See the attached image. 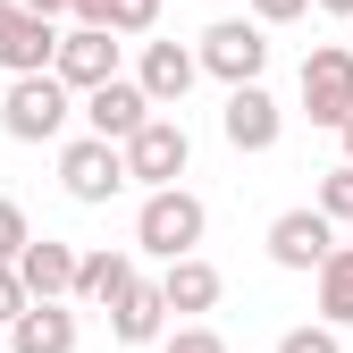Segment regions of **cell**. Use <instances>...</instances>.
<instances>
[{"instance_id": "26", "label": "cell", "mask_w": 353, "mask_h": 353, "mask_svg": "<svg viewBox=\"0 0 353 353\" xmlns=\"http://www.w3.org/2000/svg\"><path fill=\"white\" fill-rule=\"evenodd\" d=\"M17 9H26V17H59V9L76 17V0H17Z\"/></svg>"}, {"instance_id": "25", "label": "cell", "mask_w": 353, "mask_h": 353, "mask_svg": "<svg viewBox=\"0 0 353 353\" xmlns=\"http://www.w3.org/2000/svg\"><path fill=\"white\" fill-rule=\"evenodd\" d=\"M312 0H252V26H294Z\"/></svg>"}, {"instance_id": "13", "label": "cell", "mask_w": 353, "mask_h": 353, "mask_svg": "<svg viewBox=\"0 0 353 353\" xmlns=\"http://www.w3.org/2000/svg\"><path fill=\"white\" fill-rule=\"evenodd\" d=\"M194 76H202V51H185V42H143L135 84L152 93V110H176V101L194 93Z\"/></svg>"}, {"instance_id": "17", "label": "cell", "mask_w": 353, "mask_h": 353, "mask_svg": "<svg viewBox=\"0 0 353 353\" xmlns=\"http://www.w3.org/2000/svg\"><path fill=\"white\" fill-rule=\"evenodd\" d=\"M160 294H168V312H210V303H219V270H210L202 252H194V261H168Z\"/></svg>"}, {"instance_id": "20", "label": "cell", "mask_w": 353, "mask_h": 353, "mask_svg": "<svg viewBox=\"0 0 353 353\" xmlns=\"http://www.w3.org/2000/svg\"><path fill=\"white\" fill-rule=\"evenodd\" d=\"M320 210L336 219V228H345V219H353V160H336V168L320 176Z\"/></svg>"}, {"instance_id": "11", "label": "cell", "mask_w": 353, "mask_h": 353, "mask_svg": "<svg viewBox=\"0 0 353 353\" xmlns=\"http://www.w3.org/2000/svg\"><path fill=\"white\" fill-rule=\"evenodd\" d=\"M219 135H228L236 152H278V135H286V110L261 93V84H244V93H228V110H219Z\"/></svg>"}, {"instance_id": "22", "label": "cell", "mask_w": 353, "mask_h": 353, "mask_svg": "<svg viewBox=\"0 0 353 353\" xmlns=\"http://www.w3.org/2000/svg\"><path fill=\"white\" fill-rule=\"evenodd\" d=\"M26 312H34V294H26V278H17V270H0V336H9V328H17Z\"/></svg>"}, {"instance_id": "7", "label": "cell", "mask_w": 353, "mask_h": 353, "mask_svg": "<svg viewBox=\"0 0 353 353\" xmlns=\"http://www.w3.org/2000/svg\"><path fill=\"white\" fill-rule=\"evenodd\" d=\"M185 160H194V135H185V118H152L135 143H126V176H135V185H152V194H168L176 176H185Z\"/></svg>"}, {"instance_id": "1", "label": "cell", "mask_w": 353, "mask_h": 353, "mask_svg": "<svg viewBox=\"0 0 353 353\" xmlns=\"http://www.w3.org/2000/svg\"><path fill=\"white\" fill-rule=\"evenodd\" d=\"M202 228H210L202 194H185V185H168V194H143V210H135V252H152V261H194Z\"/></svg>"}, {"instance_id": "15", "label": "cell", "mask_w": 353, "mask_h": 353, "mask_svg": "<svg viewBox=\"0 0 353 353\" xmlns=\"http://www.w3.org/2000/svg\"><path fill=\"white\" fill-rule=\"evenodd\" d=\"M9 353H76V312L68 303H34L9 328Z\"/></svg>"}, {"instance_id": "14", "label": "cell", "mask_w": 353, "mask_h": 353, "mask_svg": "<svg viewBox=\"0 0 353 353\" xmlns=\"http://www.w3.org/2000/svg\"><path fill=\"white\" fill-rule=\"evenodd\" d=\"M135 286H143L135 252H84V270H76V303H93V312H118Z\"/></svg>"}, {"instance_id": "19", "label": "cell", "mask_w": 353, "mask_h": 353, "mask_svg": "<svg viewBox=\"0 0 353 353\" xmlns=\"http://www.w3.org/2000/svg\"><path fill=\"white\" fill-rule=\"evenodd\" d=\"M320 328H353V244H336V261L320 270Z\"/></svg>"}, {"instance_id": "3", "label": "cell", "mask_w": 353, "mask_h": 353, "mask_svg": "<svg viewBox=\"0 0 353 353\" xmlns=\"http://www.w3.org/2000/svg\"><path fill=\"white\" fill-rule=\"evenodd\" d=\"M0 126H9V143H59V126H68V84H59V76H17L9 93H0Z\"/></svg>"}, {"instance_id": "9", "label": "cell", "mask_w": 353, "mask_h": 353, "mask_svg": "<svg viewBox=\"0 0 353 353\" xmlns=\"http://www.w3.org/2000/svg\"><path fill=\"white\" fill-rule=\"evenodd\" d=\"M152 118H160V110H152V93H143L135 76H118V84H101V93H84V126H93L101 143H118V152L135 143Z\"/></svg>"}, {"instance_id": "5", "label": "cell", "mask_w": 353, "mask_h": 353, "mask_svg": "<svg viewBox=\"0 0 353 353\" xmlns=\"http://www.w3.org/2000/svg\"><path fill=\"white\" fill-rule=\"evenodd\" d=\"M303 110H312V126L345 135V118H353V42H320L303 59Z\"/></svg>"}, {"instance_id": "18", "label": "cell", "mask_w": 353, "mask_h": 353, "mask_svg": "<svg viewBox=\"0 0 353 353\" xmlns=\"http://www.w3.org/2000/svg\"><path fill=\"white\" fill-rule=\"evenodd\" d=\"M76 26H101V34H152V26H160V0H76Z\"/></svg>"}, {"instance_id": "10", "label": "cell", "mask_w": 353, "mask_h": 353, "mask_svg": "<svg viewBox=\"0 0 353 353\" xmlns=\"http://www.w3.org/2000/svg\"><path fill=\"white\" fill-rule=\"evenodd\" d=\"M51 76L68 84V93H101V84H118V34H101V26H68Z\"/></svg>"}, {"instance_id": "27", "label": "cell", "mask_w": 353, "mask_h": 353, "mask_svg": "<svg viewBox=\"0 0 353 353\" xmlns=\"http://www.w3.org/2000/svg\"><path fill=\"white\" fill-rule=\"evenodd\" d=\"M312 9H328V17H345V26H353V0H312Z\"/></svg>"}, {"instance_id": "16", "label": "cell", "mask_w": 353, "mask_h": 353, "mask_svg": "<svg viewBox=\"0 0 353 353\" xmlns=\"http://www.w3.org/2000/svg\"><path fill=\"white\" fill-rule=\"evenodd\" d=\"M110 336H118V345H160V336H168V294H160V286H135V294L110 312Z\"/></svg>"}, {"instance_id": "24", "label": "cell", "mask_w": 353, "mask_h": 353, "mask_svg": "<svg viewBox=\"0 0 353 353\" xmlns=\"http://www.w3.org/2000/svg\"><path fill=\"white\" fill-rule=\"evenodd\" d=\"M278 353H345V345H336V328H286Z\"/></svg>"}, {"instance_id": "2", "label": "cell", "mask_w": 353, "mask_h": 353, "mask_svg": "<svg viewBox=\"0 0 353 353\" xmlns=\"http://www.w3.org/2000/svg\"><path fill=\"white\" fill-rule=\"evenodd\" d=\"M194 51H202V76H219L228 93H244V84H261V68H270V34H261L252 17H219Z\"/></svg>"}, {"instance_id": "6", "label": "cell", "mask_w": 353, "mask_h": 353, "mask_svg": "<svg viewBox=\"0 0 353 353\" xmlns=\"http://www.w3.org/2000/svg\"><path fill=\"white\" fill-rule=\"evenodd\" d=\"M270 261H278V270H328V261H336V219L312 202V210H278L270 219Z\"/></svg>"}, {"instance_id": "21", "label": "cell", "mask_w": 353, "mask_h": 353, "mask_svg": "<svg viewBox=\"0 0 353 353\" xmlns=\"http://www.w3.org/2000/svg\"><path fill=\"white\" fill-rule=\"evenodd\" d=\"M34 244V228H26V210L9 202V194H0V270H17V252Z\"/></svg>"}, {"instance_id": "4", "label": "cell", "mask_w": 353, "mask_h": 353, "mask_svg": "<svg viewBox=\"0 0 353 353\" xmlns=\"http://www.w3.org/2000/svg\"><path fill=\"white\" fill-rule=\"evenodd\" d=\"M59 185H68V202L101 210L110 194H126V185H135V176H126V152H118V143H101V135H76V143L59 152Z\"/></svg>"}, {"instance_id": "28", "label": "cell", "mask_w": 353, "mask_h": 353, "mask_svg": "<svg viewBox=\"0 0 353 353\" xmlns=\"http://www.w3.org/2000/svg\"><path fill=\"white\" fill-rule=\"evenodd\" d=\"M345 160H353V118H345Z\"/></svg>"}, {"instance_id": "12", "label": "cell", "mask_w": 353, "mask_h": 353, "mask_svg": "<svg viewBox=\"0 0 353 353\" xmlns=\"http://www.w3.org/2000/svg\"><path fill=\"white\" fill-rule=\"evenodd\" d=\"M76 270H84V252H68L59 236H34L17 252V278H26L34 303H76Z\"/></svg>"}, {"instance_id": "23", "label": "cell", "mask_w": 353, "mask_h": 353, "mask_svg": "<svg viewBox=\"0 0 353 353\" xmlns=\"http://www.w3.org/2000/svg\"><path fill=\"white\" fill-rule=\"evenodd\" d=\"M160 353H228V336H219V328H168Z\"/></svg>"}, {"instance_id": "8", "label": "cell", "mask_w": 353, "mask_h": 353, "mask_svg": "<svg viewBox=\"0 0 353 353\" xmlns=\"http://www.w3.org/2000/svg\"><path fill=\"white\" fill-rule=\"evenodd\" d=\"M0 68H9V84L17 76H51L59 68V26L51 17H26L17 0H0Z\"/></svg>"}]
</instances>
